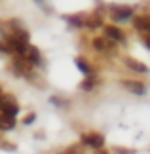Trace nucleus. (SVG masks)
I'll use <instances>...</instances> for the list:
<instances>
[{"label": "nucleus", "instance_id": "10", "mask_svg": "<svg viewBox=\"0 0 150 154\" xmlns=\"http://www.w3.org/2000/svg\"><path fill=\"white\" fill-rule=\"evenodd\" d=\"M15 120L11 116H0V129H14Z\"/></svg>", "mask_w": 150, "mask_h": 154}, {"label": "nucleus", "instance_id": "1", "mask_svg": "<svg viewBox=\"0 0 150 154\" xmlns=\"http://www.w3.org/2000/svg\"><path fill=\"white\" fill-rule=\"evenodd\" d=\"M0 110L4 112V116L15 118V114L19 112V105L11 95H0Z\"/></svg>", "mask_w": 150, "mask_h": 154}, {"label": "nucleus", "instance_id": "5", "mask_svg": "<svg viewBox=\"0 0 150 154\" xmlns=\"http://www.w3.org/2000/svg\"><path fill=\"white\" fill-rule=\"evenodd\" d=\"M125 90H129L131 93H135V95H145V86L141 84V82H135V80H124L122 82Z\"/></svg>", "mask_w": 150, "mask_h": 154}, {"label": "nucleus", "instance_id": "3", "mask_svg": "<svg viewBox=\"0 0 150 154\" xmlns=\"http://www.w3.org/2000/svg\"><path fill=\"white\" fill-rule=\"evenodd\" d=\"M21 57L25 59L27 63H40V53H38V50L34 48V46H31V44H27L25 46V50H23V53H21Z\"/></svg>", "mask_w": 150, "mask_h": 154}, {"label": "nucleus", "instance_id": "18", "mask_svg": "<svg viewBox=\"0 0 150 154\" xmlns=\"http://www.w3.org/2000/svg\"><path fill=\"white\" fill-rule=\"evenodd\" d=\"M65 154H76V149H74V146H72V149H69V150L65 152Z\"/></svg>", "mask_w": 150, "mask_h": 154}, {"label": "nucleus", "instance_id": "16", "mask_svg": "<svg viewBox=\"0 0 150 154\" xmlns=\"http://www.w3.org/2000/svg\"><path fill=\"white\" fill-rule=\"evenodd\" d=\"M142 42L146 44V48H150V32H145V34H142Z\"/></svg>", "mask_w": 150, "mask_h": 154}, {"label": "nucleus", "instance_id": "19", "mask_svg": "<svg viewBox=\"0 0 150 154\" xmlns=\"http://www.w3.org/2000/svg\"><path fill=\"white\" fill-rule=\"evenodd\" d=\"M0 51H8V48H6V46H4L2 42H0Z\"/></svg>", "mask_w": 150, "mask_h": 154}, {"label": "nucleus", "instance_id": "4", "mask_svg": "<svg viewBox=\"0 0 150 154\" xmlns=\"http://www.w3.org/2000/svg\"><path fill=\"white\" fill-rule=\"evenodd\" d=\"M133 15V10L131 8H122V6H114L112 8V19L114 21H127L129 17Z\"/></svg>", "mask_w": 150, "mask_h": 154}, {"label": "nucleus", "instance_id": "6", "mask_svg": "<svg viewBox=\"0 0 150 154\" xmlns=\"http://www.w3.org/2000/svg\"><path fill=\"white\" fill-rule=\"evenodd\" d=\"M105 32H106V38H110L112 42H124V32L120 31V29H116V27H112V25H109V27H105Z\"/></svg>", "mask_w": 150, "mask_h": 154}, {"label": "nucleus", "instance_id": "13", "mask_svg": "<svg viewBox=\"0 0 150 154\" xmlns=\"http://www.w3.org/2000/svg\"><path fill=\"white\" fill-rule=\"evenodd\" d=\"M93 84H95V78H87V80H84L82 82V90L84 91H89L93 88Z\"/></svg>", "mask_w": 150, "mask_h": 154}, {"label": "nucleus", "instance_id": "2", "mask_svg": "<svg viewBox=\"0 0 150 154\" xmlns=\"http://www.w3.org/2000/svg\"><path fill=\"white\" fill-rule=\"evenodd\" d=\"M82 143L91 146V149H103L105 145V137L99 133H84L82 135Z\"/></svg>", "mask_w": 150, "mask_h": 154}, {"label": "nucleus", "instance_id": "9", "mask_svg": "<svg viewBox=\"0 0 150 154\" xmlns=\"http://www.w3.org/2000/svg\"><path fill=\"white\" fill-rule=\"evenodd\" d=\"M125 65H127L129 69L137 70V72H146V70H148L146 65H142L141 61H137V59H133V57H125Z\"/></svg>", "mask_w": 150, "mask_h": 154}, {"label": "nucleus", "instance_id": "12", "mask_svg": "<svg viewBox=\"0 0 150 154\" xmlns=\"http://www.w3.org/2000/svg\"><path fill=\"white\" fill-rule=\"evenodd\" d=\"M76 65H78V69H80L84 74H89V72H91V69H89V65H87L86 61H84L82 57H78V59H76Z\"/></svg>", "mask_w": 150, "mask_h": 154}, {"label": "nucleus", "instance_id": "11", "mask_svg": "<svg viewBox=\"0 0 150 154\" xmlns=\"http://www.w3.org/2000/svg\"><path fill=\"white\" fill-rule=\"evenodd\" d=\"M15 70H17V72H21V74H27L29 72V65H27L25 59H17V61H15Z\"/></svg>", "mask_w": 150, "mask_h": 154}, {"label": "nucleus", "instance_id": "8", "mask_svg": "<svg viewBox=\"0 0 150 154\" xmlns=\"http://www.w3.org/2000/svg\"><path fill=\"white\" fill-rule=\"evenodd\" d=\"M133 23H135V29H139L142 32H150V17H146V15L135 17Z\"/></svg>", "mask_w": 150, "mask_h": 154}, {"label": "nucleus", "instance_id": "17", "mask_svg": "<svg viewBox=\"0 0 150 154\" xmlns=\"http://www.w3.org/2000/svg\"><path fill=\"white\" fill-rule=\"evenodd\" d=\"M25 124H32L34 122V114H29V116H25V120H23Z\"/></svg>", "mask_w": 150, "mask_h": 154}, {"label": "nucleus", "instance_id": "7", "mask_svg": "<svg viewBox=\"0 0 150 154\" xmlns=\"http://www.w3.org/2000/svg\"><path fill=\"white\" fill-rule=\"evenodd\" d=\"M93 46H95V50H97V51H110L114 48V44L110 42L109 38H95L93 40Z\"/></svg>", "mask_w": 150, "mask_h": 154}, {"label": "nucleus", "instance_id": "20", "mask_svg": "<svg viewBox=\"0 0 150 154\" xmlns=\"http://www.w3.org/2000/svg\"><path fill=\"white\" fill-rule=\"evenodd\" d=\"M95 154H106L105 150H97V152H95Z\"/></svg>", "mask_w": 150, "mask_h": 154}, {"label": "nucleus", "instance_id": "15", "mask_svg": "<svg viewBox=\"0 0 150 154\" xmlns=\"http://www.w3.org/2000/svg\"><path fill=\"white\" fill-rule=\"evenodd\" d=\"M114 150H116V154H135V150H127V149H118V146H116V149H114Z\"/></svg>", "mask_w": 150, "mask_h": 154}, {"label": "nucleus", "instance_id": "14", "mask_svg": "<svg viewBox=\"0 0 150 154\" xmlns=\"http://www.w3.org/2000/svg\"><path fill=\"white\" fill-rule=\"evenodd\" d=\"M65 19H67L69 23H72V25H78V27H80V25H84V21H82V17L80 15H74V17H65Z\"/></svg>", "mask_w": 150, "mask_h": 154}]
</instances>
